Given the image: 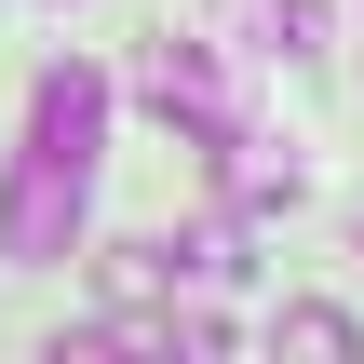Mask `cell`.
<instances>
[{
    "instance_id": "cell-5",
    "label": "cell",
    "mask_w": 364,
    "mask_h": 364,
    "mask_svg": "<svg viewBox=\"0 0 364 364\" xmlns=\"http://www.w3.org/2000/svg\"><path fill=\"white\" fill-rule=\"evenodd\" d=\"M270 41L284 54H324V0H270Z\"/></svg>"
},
{
    "instance_id": "cell-3",
    "label": "cell",
    "mask_w": 364,
    "mask_h": 364,
    "mask_svg": "<svg viewBox=\"0 0 364 364\" xmlns=\"http://www.w3.org/2000/svg\"><path fill=\"white\" fill-rule=\"evenodd\" d=\"M135 95L162 108V122H189V149H230V95H216V54L203 41H149V68H135Z\"/></svg>"
},
{
    "instance_id": "cell-1",
    "label": "cell",
    "mask_w": 364,
    "mask_h": 364,
    "mask_svg": "<svg viewBox=\"0 0 364 364\" xmlns=\"http://www.w3.org/2000/svg\"><path fill=\"white\" fill-rule=\"evenodd\" d=\"M95 149H108V68H41L27 81V162H68V176H95Z\"/></svg>"
},
{
    "instance_id": "cell-2",
    "label": "cell",
    "mask_w": 364,
    "mask_h": 364,
    "mask_svg": "<svg viewBox=\"0 0 364 364\" xmlns=\"http://www.w3.org/2000/svg\"><path fill=\"white\" fill-rule=\"evenodd\" d=\"M81 203H95V176H68V162H14V189H0V257H68L81 243Z\"/></svg>"
},
{
    "instance_id": "cell-4",
    "label": "cell",
    "mask_w": 364,
    "mask_h": 364,
    "mask_svg": "<svg viewBox=\"0 0 364 364\" xmlns=\"http://www.w3.org/2000/svg\"><path fill=\"white\" fill-rule=\"evenodd\" d=\"M284 351H311V364H351L364 338H351V311H284Z\"/></svg>"
}]
</instances>
